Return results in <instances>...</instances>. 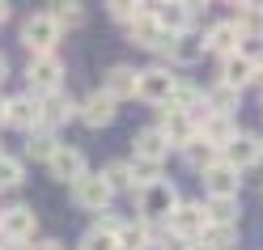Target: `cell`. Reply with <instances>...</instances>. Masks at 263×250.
<instances>
[{"label":"cell","mask_w":263,"mask_h":250,"mask_svg":"<svg viewBox=\"0 0 263 250\" xmlns=\"http://www.w3.org/2000/svg\"><path fill=\"white\" fill-rule=\"evenodd\" d=\"M178 204H183V199H178L174 182H166V178H157L153 187H140V195H136V208H140V221H144V225L170 221V212H174Z\"/></svg>","instance_id":"obj_1"},{"label":"cell","mask_w":263,"mask_h":250,"mask_svg":"<svg viewBox=\"0 0 263 250\" xmlns=\"http://www.w3.org/2000/svg\"><path fill=\"white\" fill-rule=\"evenodd\" d=\"M22 43L30 55H55V43H60V26L47 17V13H30L26 26H22Z\"/></svg>","instance_id":"obj_2"},{"label":"cell","mask_w":263,"mask_h":250,"mask_svg":"<svg viewBox=\"0 0 263 250\" xmlns=\"http://www.w3.org/2000/svg\"><path fill=\"white\" fill-rule=\"evenodd\" d=\"M30 81V98H47V93H60V81H64V64L60 55H34L26 68Z\"/></svg>","instance_id":"obj_3"},{"label":"cell","mask_w":263,"mask_h":250,"mask_svg":"<svg viewBox=\"0 0 263 250\" xmlns=\"http://www.w3.org/2000/svg\"><path fill=\"white\" fill-rule=\"evenodd\" d=\"M34 225H39V216H34L30 204L0 208V242H30L34 238Z\"/></svg>","instance_id":"obj_4"},{"label":"cell","mask_w":263,"mask_h":250,"mask_svg":"<svg viewBox=\"0 0 263 250\" xmlns=\"http://www.w3.org/2000/svg\"><path fill=\"white\" fill-rule=\"evenodd\" d=\"M166 225L178 242H200V233L208 229V212H204V204H178Z\"/></svg>","instance_id":"obj_5"},{"label":"cell","mask_w":263,"mask_h":250,"mask_svg":"<svg viewBox=\"0 0 263 250\" xmlns=\"http://www.w3.org/2000/svg\"><path fill=\"white\" fill-rule=\"evenodd\" d=\"M221 161L234 165V170H251V165L263 161V136H255V131H242V136L229 140V148H221Z\"/></svg>","instance_id":"obj_6"},{"label":"cell","mask_w":263,"mask_h":250,"mask_svg":"<svg viewBox=\"0 0 263 250\" xmlns=\"http://www.w3.org/2000/svg\"><path fill=\"white\" fill-rule=\"evenodd\" d=\"M174 85H178V81L166 68H144L140 81H136V98H144V102H153V106H170Z\"/></svg>","instance_id":"obj_7"},{"label":"cell","mask_w":263,"mask_h":250,"mask_svg":"<svg viewBox=\"0 0 263 250\" xmlns=\"http://www.w3.org/2000/svg\"><path fill=\"white\" fill-rule=\"evenodd\" d=\"M110 187L102 182V174H85V178H77L72 182V199H77V208H85V212H106L110 208Z\"/></svg>","instance_id":"obj_8"},{"label":"cell","mask_w":263,"mask_h":250,"mask_svg":"<svg viewBox=\"0 0 263 250\" xmlns=\"http://www.w3.org/2000/svg\"><path fill=\"white\" fill-rule=\"evenodd\" d=\"M47 170H51L55 182H77V178L89 174L85 170V153H81L77 144H60L55 153H51V161H47Z\"/></svg>","instance_id":"obj_9"},{"label":"cell","mask_w":263,"mask_h":250,"mask_svg":"<svg viewBox=\"0 0 263 250\" xmlns=\"http://www.w3.org/2000/svg\"><path fill=\"white\" fill-rule=\"evenodd\" d=\"M127 39H132V47H144V51H170L174 34H166V30L153 22V13H140V17L127 26Z\"/></svg>","instance_id":"obj_10"},{"label":"cell","mask_w":263,"mask_h":250,"mask_svg":"<svg viewBox=\"0 0 263 250\" xmlns=\"http://www.w3.org/2000/svg\"><path fill=\"white\" fill-rule=\"evenodd\" d=\"M77 114V102L68 93H47V98H39V131H51V127H60V123H68Z\"/></svg>","instance_id":"obj_11"},{"label":"cell","mask_w":263,"mask_h":250,"mask_svg":"<svg viewBox=\"0 0 263 250\" xmlns=\"http://www.w3.org/2000/svg\"><path fill=\"white\" fill-rule=\"evenodd\" d=\"M204 187H208V199H238L242 178H238L234 165L217 161V165H208V170H204Z\"/></svg>","instance_id":"obj_12"},{"label":"cell","mask_w":263,"mask_h":250,"mask_svg":"<svg viewBox=\"0 0 263 250\" xmlns=\"http://www.w3.org/2000/svg\"><path fill=\"white\" fill-rule=\"evenodd\" d=\"M5 123L22 127V131H34L39 127V98H30V93L5 98Z\"/></svg>","instance_id":"obj_13"},{"label":"cell","mask_w":263,"mask_h":250,"mask_svg":"<svg viewBox=\"0 0 263 250\" xmlns=\"http://www.w3.org/2000/svg\"><path fill=\"white\" fill-rule=\"evenodd\" d=\"M144 13H153V22L166 30V34H183V30H191L195 5H144Z\"/></svg>","instance_id":"obj_14"},{"label":"cell","mask_w":263,"mask_h":250,"mask_svg":"<svg viewBox=\"0 0 263 250\" xmlns=\"http://www.w3.org/2000/svg\"><path fill=\"white\" fill-rule=\"evenodd\" d=\"M115 106H119V102H110V98H106L102 89H98V93H89L85 102L77 106V119L85 123V127H106V123L115 119V114H119Z\"/></svg>","instance_id":"obj_15"},{"label":"cell","mask_w":263,"mask_h":250,"mask_svg":"<svg viewBox=\"0 0 263 250\" xmlns=\"http://www.w3.org/2000/svg\"><path fill=\"white\" fill-rule=\"evenodd\" d=\"M251 81H259L251 55H246V51L225 55V64H221V85H229V89H238V93H242V85H251Z\"/></svg>","instance_id":"obj_16"},{"label":"cell","mask_w":263,"mask_h":250,"mask_svg":"<svg viewBox=\"0 0 263 250\" xmlns=\"http://www.w3.org/2000/svg\"><path fill=\"white\" fill-rule=\"evenodd\" d=\"M157 131L170 140V148H174V144L183 148V144H191V140H195V123H191V114H183V110H170V106L161 110V123H157Z\"/></svg>","instance_id":"obj_17"},{"label":"cell","mask_w":263,"mask_h":250,"mask_svg":"<svg viewBox=\"0 0 263 250\" xmlns=\"http://www.w3.org/2000/svg\"><path fill=\"white\" fill-rule=\"evenodd\" d=\"M136 81H140V72H136V68H127V64H115V68L106 72V85H102V93L110 98V102L136 98Z\"/></svg>","instance_id":"obj_18"},{"label":"cell","mask_w":263,"mask_h":250,"mask_svg":"<svg viewBox=\"0 0 263 250\" xmlns=\"http://www.w3.org/2000/svg\"><path fill=\"white\" fill-rule=\"evenodd\" d=\"M195 136H200V140H208V144H212V148L221 153V148H229V140L238 136V127L229 123L225 114H208V119H200V127H195Z\"/></svg>","instance_id":"obj_19"},{"label":"cell","mask_w":263,"mask_h":250,"mask_svg":"<svg viewBox=\"0 0 263 250\" xmlns=\"http://www.w3.org/2000/svg\"><path fill=\"white\" fill-rule=\"evenodd\" d=\"M132 144H136V157H140V161H157V165L166 161V153H170V140L161 136L157 127H140Z\"/></svg>","instance_id":"obj_20"},{"label":"cell","mask_w":263,"mask_h":250,"mask_svg":"<svg viewBox=\"0 0 263 250\" xmlns=\"http://www.w3.org/2000/svg\"><path fill=\"white\" fill-rule=\"evenodd\" d=\"M204 51H208V47H204V34H195V30H183V34L170 39V60H174V64H195Z\"/></svg>","instance_id":"obj_21"},{"label":"cell","mask_w":263,"mask_h":250,"mask_svg":"<svg viewBox=\"0 0 263 250\" xmlns=\"http://www.w3.org/2000/svg\"><path fill=\"white\" fill-rule=\"evenodd\" d=\"M234 30H238V39H251V43H259V39H263V5H238Z\"/></svg>","instance_id":"obj_22"},{"label":"cell","mask_w":263,"mask_h":250,"mask_svg":"<svg viewBox=\"0 0 263 250\" xmlns=\"http://www.w3.org/2000/svg\"><path fill=\"white\" fill-rule=\"evenodd\" d=\"M47 17H51L60 26V34H64V30H77L85 22V5H77V0H55V5H47Z\"/></svg>","instance_id":"obj_23"},{"label":"cell","mask_w":263,"mask_h":250,"mask_svg":"<svg viewBox=\"0 0 263 250\" xmlns=\"http://www.w3.org/2000/svg\"><path fill=\"white\" fill-rule=\"evenodd\" d=\"M238 43H242V39H238L234 22H217V26L208 30V39H204V47H208V51H217V55H234Z\"/></svg>","instance_id":"obj_24"},{"label":"cell","mask_w":263,"mask_h":250,"mask_svg":"<svg viewBox=\"0 0 263 250\" xmlns=\"http://www.w3.org/2000/svg\"><path fill=\"white\" fill-rule=\"evenodd\" d=\"M183 161L191 165V170H200V174H204L208 165H217V161H221V153H217V148H212L208 140H200V136H195L191 144H183Z\"/></svg>","instance_id":"obj_25"},{"label":"cell","mask_w":263,"mask_h":250,"mask_svg":"<svg viewBox=\"0 0 263 250\" xmlns=\"http://www.w3.org/2000/svg\"><path fill=\"white\" fill-rule=\"evenodd\" d=\"M238 98H242L238 89H229V85H221V81H217V85L204 93V106H208L212 114H225V119H229V114L238 110Z\"/></svg>","instance_id":"obj_26"},{"label":"cell","mask_w":263,"mask_h":250,"mask_svg":"<svg viewBox=\"0 0 263 250\" xmlns=\"http://www.w3.org/2000/svg\"><path fill=\"white\" fill-rule=\"evenodd\" d=\"M200 246H208V250H234L238 246V225H208L200 233Z\"/></svg>","instance_id":"obj_27"},{"label":"cell","mask_w":263,"mask_h":250,"mask_svg":"<svg viewBox=\"0 0 263 250\" xmlns=\"http://www.w3.org/2000/svg\"><path fill=\"white\" fill-rule=\"evenodd\" d=\"M115 242H119L123 250H144V246L153 242V229L144 225V221H136V225H123V229H119V238H115Z\"/></svg>","instance_id":"obj_28"},{"label":"cell","mask_w":263,"mask_h":250,"mask_svg":"<svg viewBox=\"0 0 263 250\" xmlns=\"http://www.w3.org/2000/svg\"><path fill=\"white\" fill-rule=\"evenodd\" d=\"M208 225H238V199H208Z\"/></svg>","instance_id":"obj_29"},{"label":"cell","mask_w":263,"mask_h":250,"mask_svg":"<svg viewBox=\"0 0 263 250\" xmlns=\"http://www.w3.org/2000/svg\"><path fill=\"white\" fill-rule=\"evenodd\" d=\"M60 148V140L51 136V131H30V144H26V153L34 157V161H51V153Z\"/></svg>","instance_id":"obj_30"},{"label":"cell","mask_w":263,"mask_h":250,"mask_svg":"<svg viewBox=\"0 0 263 250\" xmlns=\"http://www.w3.org/2000/svg\"><path fill=\"white\" fill-rule=\"evenodd\" d=\"M22 178H26L22 161H17V157H9V153H0V191H13V187H22Z\"/></svg>","instance_id":"obj_31"},{"label":"cell","mask_w":263,"mask_h":250,"mask_svg":"<svg viewBox=\"0 0 263 250\" xmlns=\"http://www.w3.org/2000/svg\"><path fill=\"white\" fill-rule=\"evenodd\" d=\"M127 170H132V187H153V182L161 178V165L157 161H127Z\"/></svg>","instance_id":"obj_32"},{"label":"cell","mask_w":263,"mask_h":250,"mask_svg":"<svg viewBox=\"0 0 263 250\" xmlns=\"http://www.w3.org/2000/svg\"><path fill=\"white\" fill-rule=\"evenodd\" d=\"M102 182L110 191H127L132 187V170H127V161H110L106 170H102Z\"/></svg>","instance_id":"obj_33"},{"label":"cell","mask_w":263,"mask_h":250,"mask_svg":"<svg viewBox=\"0 0 263 250\" xmlns=\"http://www.w3.org/2000/svg\"><path fill=\"white\" fill-rule=\"evenodd\" d=\"M140 13H144V5H127V0H110V5H106V17L110 22H123V26H132Z\"/></svg>","instance_id":"obj_34"},{"label":"cell","mask_w":263,"mask_h":250,"mask_svg":"<svg viewBox=\"0 0 263 250\" xmlns=\"http://www.w3.org/2000/svg\"><path fill=\"white\" fill-rule=\"evenodd\" d=\"M119 242L110 238V233H98V229H89L85 238H81V250H115Z\"/></svg>","instance_id":"obj_35"},{"label":"cell","mask_w":263,"mask_h":250,"mask_svg":"<svg viewBox=\"0 0 263 250\" xmlns=\"http://www.w3.org/2000/svg\"><path fill=\"white\" fill-rule=\"evenodd\" d=\"M98 233H110V238H119V229H123V221L119 216H110V212H98V225H93Z\"/></svg>","instance_id":"obj_36"},{"label":"cell","mask_w":263,"mask_h":250,"mask_svg":"<svg viewBox=\"0 0 263 250\" xmlns=\"http://www.w3.org/2000/svg\"><path fill=\"white\" fill-rule=\"evenodd\" d=\"M30 250H64V242L60 238H43V242H34Z\"/></svg>","instance_id":"obj_37"},{"label":"cell","mask_w":263,"mask_h":250,"mask_svg":"<svg viewBox=\"0 0 263 250\" xmlns=\"http://www.w3.org/2000/svg\"><path fill=\"white\" fill-rule=\"evenodd\" d=\"M0 250H30L26 242H0Z\"/></svg>","instance_id":"obj_38"},{"label":"cell","mask_w":263,"mask_h":250,"mask_svg":"<svg viewBox=\"0 0 263 250\" xmlns=\"http://www.w3.org/2000/svg\"><path fill=\"white\" fill-rule=\"evenodd\" d=\"M5 76H9V60L0 55V85H5Z\"/></svg>","instance_id":"obj_39"},{"label":"cell","mask_w":263,"mask_h":250,"mask_svg":"<svg viewBox=\"0 0 263 250\" xmlns=\"http://www.w3.org/2000/svg\"><path fill=\"white\" fill-rule=\"evenodd\" d=\"M9 22V5H5V0H0V26H5Z\"/></svg>","instance_id":"obj_40"},{"label":"cell","mask_w":263,"mask_h":250,"mask_svg":"<svg viewBox=\"0 0 263 250\" xmlns=\"http://www.w3.org/2000/svg\"><path fill=\"white\" fill-rule=\"evenodd\" d=\"M255 76H259V81H263V55H259V60H255Z\"/></svg>","instance_id":"obj_41"},{"label":"cell","mask_w":263,"mask_h":250,"mask_svg":"<svg viewBox=\"0 0 263 250\" xmlns=\"http://www.w3.org/2000/svg\"><path fill=\"white\" fill-rule=\"evenodd\" d=\"M187 250H208V246H200V242H191V246H187Z\"/></svg>","instance_id":"obj_42"},{"label":"cell","mask_w":263,"mask_h":250,"mask_svg":"<svg viewBox=\"0 0 263 250\" xmlns=\"http://www.w3.org/2000/svg\"><path fill=\"white\" fill-rule=\"evenodd\" d=\"M0 123H5V98H0Z\"/></svg>","instance_id":"obj_43"},{"label":"cell","mask_w":263,"mask_h":250,"mask_svg":"<svg viewBox=\"0 0 263 250\" xmlns=\"http://www.w3.org/2000/svg\"><path fill=\"white\" fill-rule=\"evenodd\" d=\"M259 102H263V89H259Z\"/></svg>","instance_id":"obj_44"}]
</instances>
